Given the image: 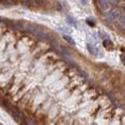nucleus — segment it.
I'll return each mask as SVG.
<instances>
[{"mask_svg": "<svg viewBox=\"0 0 125 125\" xmlns=\"http://www.w3.org/2000/svg\"><path fill=\"white\" fill-rule=\"evenodd\" d=\"M26 31L31 34L34 35L40 40H46L47 39V34L44 31L42 28L40 27L34 25V24H29L26 27Z\"/></svg>", "mask_w": 125, "mask_h": 125, "instance_id": "nucleus-1", "label": "nucleus"}, {"mask_svg": "<svg viewBox=\"0 0 125 125\" xmlns=\"http://www.w3.org/2000/svg\"><path fill=\"white\" fill-rule=\"evenodd\" d=\"M116 2H117V0H109V2L111 4V5H116Z\"/></svg>", "mask_w": 125, "mask_h": 125, "instance_id": "nucleus-13", "label": "nucleus"}, {"mask_svg": "<svg viewBox=\"0 0 125 125\" xmlns=\"http://www.w3.org/2000/svg\"><path fill=\"white\" fill-rule=\"evenodd\" d=\"M67 22H68L69 23H70V24L76 25V20L74 19L73 17H70V16H69V17H67Z\"/></svg>", "mask_w": 125, "mask_h": 125, "instance_id": "nucleus-9", "label": "nucleus"}, {"mask_svg": "<svg viewBox=\"0 0 125 125\" xmlns=\"http://www.w3.org/2000/svg\"><path fill=\"white\" fill-rule=\"evenodd\" d=\"M116 17H117V13L116 12V10H111V11L108 12V13L105 14V21H106L111 22L114 19H116Z\"/></svg>", "mask_w": 125, "mask_h": 125, "instance_id": "nucleus-2", "label": "nucleus"}, {"mask_svg": "<svg viewBox=\"0 0 125 125\" xmlns=\"http://www.w3.org/2000/svg\"><path fill=\"white\" fill-rule=\"evenodd\" d=\"M119 22L121 25L125 27V17L124 16H122V15L119 16Z\"/></svg>", "mask_w": 125, "mask_h": 125, "instance_id": "nucleus-11", "label": "nucleus"}, {"mask_svg": "<svg viewBox=\"0 0 125 125\" xmlns=\"http://www.w3.org/2000/svg\"><path fill=\"white\" fill-rule=\"evenodd\" d=\"M81 2L83 5H85V4L87 3V0H81Z\"/></svg>", "mask_w": 125, "mask_h": 125, "instance_id": "nucleus-15", "label": "nucleus"}, {"mask_svg": "<svg viewBox=\"0 0 125 125\" xmlns=\"http://www.w3.org/2000/svg\"><path fill=\"white\" fill-rule=\"evenodd\" d=\"M87 23H88V24H89L90 26H92V27H94V25H95V23H94L92 21H89V20H88V21H87Z\"/></svg>", "mask_w": 125, "mask_h": 125, "instance_id": "nucleus-14", "label": "nucleus"}, {"mask_svg": "<svg viewBox=\"0 0 125 125\" xmlns=\"http://www.w3.org/2000/svg\"><path fill=\"white\" fill-rule=\"evenodd\" d=\"M62 37H63V38L69 43V44L72 45H75V42H74V40L70 36H68V35H63Z\"/></svg>", "mask_w": 125, "mask_h": 125, "instance_id": "nucleus-6", "label": "nucleus"}, {"mask_svg": "<svg viewBox=\"0 0 125 125\" xmlns=\"http://www.w3.org/2000/svg\"><path fill=\"white\" fill-rule=\"evenodd\" d=\"M60 52L65 55V56H70V51L66 48V47H63V46H61V48H60Z\"/></svg>", "mask_w": 125, "mask_h": 125, "instance_id": "nucleus-8", "label": "nucleus"}, {"mask_svg": "<svg viewBox=\"0 0 125 125\" xmlns=\"http://www.w3.org/2000/svg\"><path fill=\"white\" fill-rule=\"evenodd\" d=\"M15 0H0V2L5 4V5H15Z\"/></svg>", "mask_w": 125, "mask_h": 125, "instance_id": "nucleus-7", "label": "nucleus"}, {"mask_svg": "<svg viewBox=\"0 0 125 125\" xmlns=\"http://www.w3.org/2000/svg\"><path fill=\"white\" fill-rule=\"evenodd\" d=\"M87 49L88 50V52L91 53L92 55H95L96 53V49L92 44H87Z\"/></svg>", "mask_w": 125, "mask_h": 125, "instance_id": "nucleus-5", "label": "nucleus"}, {"mask_svg": "<svg viewBox=\"0 0 125 125\" xmlns=\"http://www.w3.org/2000/svg\"><path fill=\"white\" fill-rule=\"evenodd\" d=\"M62 8H63V9L66 10V11H68L70 10V6H69V4L66 2V1H62Z\"/></svg>", "mask_w": 125, "mask_h": 125, "instance_id": "nucleus-10", "label": "nucleus"}, {"mask_svg": "<svg viewBox=\"0 0 125 125\" xmlns=\"http://www.w3.org/2000/svg\"><path fill=\"white\" fill-rule=\"evenodd\" d=\"M32 7H44L46 4V0H31Z\"/></svg>", "mask_w": 125, "mask_h": 125, "instance_id": "nucleus-3", "label": "nucleus"}, {"mask_svg": "<svg viewBox=\"0 0 125 125\" xmlns=\"http://www.w3.org/2000/svg\"><path fill=\"white\" fill-rule=\"evenodd\" d=\"M19 124L20 125H28V122H27V117H26V116L23 114V113H21V116H20Z\"/></svg>", "mask_w": 125, "mask_h": 125, "instance_id": "nucleus-4", "label": "nucleus"}, {"mask_svg": "<svg viewBox=\"0 0 125 125\" xmlns=\"http://www.w3.org/2000/svg\"><path fill=\"white\" fill-rule=\"evenodd\" d=\"M120 57V60L122 62V63L125 66V54H121Z\"/></svg>", "mask_w": 125, "mask_h": 125, "instance_id": "nucleus-12", "label": "nucleus"}]
</instances>
